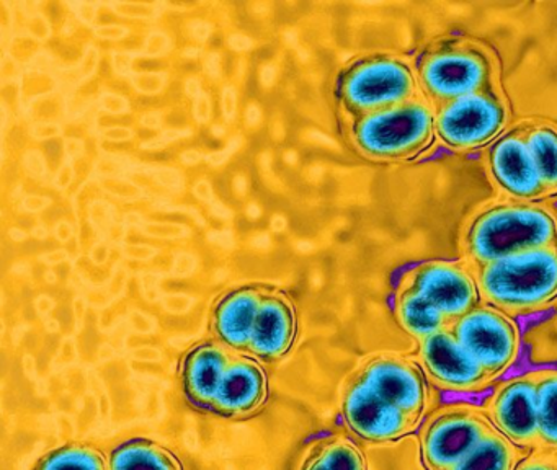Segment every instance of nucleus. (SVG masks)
<instances>
[{"mask_svg":"<svg viewBox=\"0 0 557 470\" xmlns=\"http://www.w3.org/2000/svg\"><path fill=\"white\" fill-rule=\"evenodd\" d=\"M557 245V215L541 202L497 199L465 222L461 250L471 268L521 251Z\"/></svg>","mask_w":557,"mask_h":470,"instance_id":"f257e3e1","label":"nucleus"},{"mask_svg":"<svg viewBox=\"0 0 557 470\" xmlns=\"http://www.w3.org/2000/svg\"><path fill=\"white\" fill-rule=\"evenodd\" d=\"M420 95L433 108L500 85V62L485 42L466 36L430 39L413 58Z\"/></svg>","mask_w":557,"mask_h":470,"instance_id":"f03ea898","label":"nucleus"},{"mask_svg":"<svg viewBox=\"0 0 557 470\" xmlns=\"http://www.w3.org/2000/svg\"><path fill=\"white\" fill-rule=\"evenodd\" d=\"M482 304L508 316L546 309L557 299V245L472 268Z\"/></svg>","mask_w":557,"mask_h":470,"instance_id":"7ed1b4c3","label":"nucleus"},{"mask_svg":"<svg viewBox=\"0 0 557 470\" xmlns=\"http://www.w3.org/2000/svg\"><path fill=\"white\" fill-rule=\"evenodd\" d=\"M355 147L371 160L410 162L435 144V111L425 97L351 121Z\"/></svg>","mask_w":557,"mask_h":470,"instance_id":"20e7f679","label":"nucleus"},{"mask_svg":"<svg viewBox=\"0 0 557 470\" xmlns=\"http://www.w3.org/2000/svg\"><path fill=\"white\" fill-rule=\"evenodd\" d=\"M419 95L412 62L393 52L358 59L338 81V98L351 120L397 107Z\"/></svg>","mask_w":557,"mask_h":470,"instance_id":"39448f33","label":"nucleus"},{"mask_svg":"<svg viewBox=\"0 0 557 470\" xmlns=\"http://www.w3.org/2000/svg\"><path fill=\"white\" fill-rule=\"evenodd\" d=\"M433 111L436 139L456 152L491 146L510 121V103L500 85L446 101Z\"/></svg>","mask_w":557,"mask_h":470,"instance_id":"423d86ee","label":"nucleus"},{"mask_svg":"<svg viewBox=\"0 0 557 470\" xmlns=\"http://www.w3.org/2000/svg\"><path fill=\"white\" fill-rule=\"evenodd\" d=\"M495 428L481 408L449 404L430 415L420 430V457L426 470H449Z\"/></svg>","mask_w":557,"mask_h":470,"instance_id":"0eeeda50","label":"nucleus"},{"mask_svg":"<svg viewBox=\"0 0 557 470\" xmlns=\"http://www.w3.org/2000/svg\"><path fill=\"white\" fill-rule=\"evenodd\" d=\"M459 345L481 364L488 378H500L520 352V329L508 313L479 304L449 325Z\"/></svg>","mask_w":557,"mask_h":470,"instance_id":"6e6552de","label":"nucleus"},{"mask_svg":"<svg viewBox=\"0 0 557 470\" xmlns=\"http://www.w3.org/2000/svg\"><path fill=\"white\" fill-rule=\"evenodd\" d=\"M370 391L420 424L430 405L429 378L417 359L400 352H376L354 372Z\"/></svg>","mask_w":557,"mask_h":470,"instance_id":"1a4fd4ad","label":"nucleus"},{"mask_svg":"<svg viewBox=\"0 0 557 470\" xmlns=\"http://www.w3.org/2000/svg\"><path fill=\"white\" fill-rule=\"evenodd\" d=\"M400 284L432 304L449 325L482 304L474 271L466 261H422L404 274Z\"/></svg>","mask_w":557,"mask_h":470,"instance_id":"9d476101","label":"nucleus"},{"mask_svg":"<svg viewBox=\"0 0 557 470\" xmlns=\"http://www.w3.org/2000/svg\"><path fill=\"white\" fill-rule=\"evenodd\" d=\"M342 417L358 440L370 444L394 443L419 426L409 415L377 397L355 374L342 392Z\"/></svg>","mask_w":557,"mask_h":470,"instance_id":"9b49d317","label":"nucleus"},{"mask_svg":"<svg viewBox=\"0 0 557 470\" xmlns=\"http://www.w3.org/2000/svg\"><path fill=\"white\" fill-rule=\"evenodd\" d=\"M485 165L495 188L507 199L540 202L547 198L543 180L523 137V123L510 127L485 150Z\"/></svg>","mask_w":557,"mask_h":470,"instance_id":"f8f14e48","label":"nucleus"},{"mask_svg":"<svg viewBox=\"0 0 557 470\" xmlns=\"http://www.w3.org/2000/svg\"><path fill=\"white\" fill-rule=\"evenodd\" d=\"M417 361L436 387L451 392H478L492 379L478 361L459 345L449 329L417 342Z\"/></svg>","mask_w":557,"mask_h":470,"instance_id":"ddd939ff","label":"nucleus"},{"mask_svg":"<svg viewBox=\"0 0 557 470\" xmlns=\"http://www.w3.org/2000/svg\"><path fill=\"white\" fill-rule=\"evenodd\" d=\"M484 411L492 426L508 441L524 449H540L536 372L502 382L485 404Z\"/></svg>","mask_w":557,"mask_h":470,"instance_id":"4468645a","label":"nucleus"},{"mask_svg":"<svg viewBox=\"0 0 557 470\" xmlns=\"http://www.w3.org/2000/svg\"><path fill=\"white\" fill-rule=\"evenodd\" d=\"M267 394L269 382L262 366L246 356H236L227 366L210 413L227 420L250 417L262 407Z\"/></svg>","mask_w":557,"mask_h":470,"instance_id":"2eb2a0df","label":"nucleus"},{"mask_svg":"<svg viewBox=\"0 0 557 470\" xmlns=\"http://www.w3.org/2000/svg\"><path fill=\"white\" fill-rule=\"evenodd\" d=\"M233 356L214 343H203L188 352L182 366V385L191 407L210 413Z\"/></svg>","mask_w":557,"mask_h":470,"instance_id":"dca6fc26","label":"nucleus"},{"mask_svg":"<svg viewBox=\"0 0 557 470\" xmlns=\"http://www.w3.org/2000/svg\"><path fill=\"white\" fill-rule=\"evenodd\" d=\"M295 335L296 316L292 302L280 294H263L247 351L262 359L282 358L292 348Z\"/></svg>","mask_w":557,"mask_h":470,"instance_id":"f3484780","label":"nucleus"},{"mask_svg":"<svg viewBox=\"0 0 557 470\" xmlns=\"http://www.w3.org/2000/svg\"><path fill=\"white\" fill-rule=\"evenodd\" d=\"M262 296L260 290L244 287L220 300L213 313V330L224 345L236 349L249 348Z\"/></svg>","mask_w":557,"mask_h":470,"instance_id":"a211bd4d","label":"nucleus"},{"mask_svg":"<svg viewBox=\"0 0 557 470\" xmlns=\"http://www.w3.org/2000/svg\"><path fill=\"white\" fill-rule=\"evenodd\" d=\"M296 470H367L360 447L341 434H319L306 444Z\"/></svg>","mask_w":557,"mask_h":470,"instance_id":"6ab92c4d","label":"nucleus"},{"mask_svg":"<svg viewBox=\"0 0 557 470\" xmlns=\"http://www.w3.org/2000/svg\"><path fill=\"white\" fill-rule=\"evenodd\" d=\"M394 316L404 332L419 342L425 336L433 335L440 330L449 329L448 320L426 302L416 290L399 283L394 296Z\"/></svg>","mask_w":557,"mask_h":470,"instance_id":"aec40b11","label":"nucleus"},{"mask_svg":"<svg viewBox=\"0 0 557 470\" xmlns=\"http://www.w3.org/2000/svg\"><path fill=\"white\" fill-rule=\"evenodd\" d=\"M109 466L110 470H184L168 447L145 437L119 444L110 454Z\"/></svg>","mask_w":557,"mask_h":470,"instance_id":"412c9836","label":"nucleus"},{"mask_svg":"<svg viewBox=\"0 0 557 470\" xmlns=\"http://www.w3.org/2000/svg\"><path fill=\"white\" fill-rule=\"evenodd\" d=\"M521 123L524 143L543 180L547 198L557 196V126L544 120H527Z\"/></svg>","mask_w":557,"mask_h":470,"instance_id":"4be33fe9","label":"nucleus"},{"mask_svg":"<svg viewBox=\"0 0 557 470\" xmlns=\"http://www.w3.org/2000/svg\"><path fill=\"white\" fill-rule=\"evenodd\" d=\"M527 454L530 449L517 446L494 430L449 470H515Z\"/></svg>","mask_w":557,"mask_h":470,"instance_id":"5701e85b","label":"nucleus"},{"mask_svg":"<svg viewBox=\"0 0 557 470\" xmlns=\"http://www.w3.org/2000/svg\"><path fill=\"white\" fill-rule=\"evenodd\" d=\"M540 449L557 450V369L536 371Z\"/></svg>","mask_w":557,"mask_h":470,"instance_id":"b1692460","label":"nucleus"},{"mask_svg":"<svg viewBox=\"0 0 557 470\" xmlns=\"http://www.w3.org/2000/svg\"><path fill=\"white\" fill-rule=\"evenodd\" d=\"M32 470H110V466L102 450L73 443L45 454Z\"/></svg>","mask_w":557,"mask_h":470,"instance_id":"393cba45","label":"nucleus"},{"mask_svg":"<svg viewBox=\"0 0 557 470\" xmlns=\"http://www.w3.org/2000/svg\"><path fill=\"white\" fill-rule=\"evenodd\" d=\"M515 470H557V456L553 450L533 449L518 462Z\"/></svg>","mask_w":557,"mask_h":470,"instance_id":"a878e982","label":"nucleus"}]
</instances>
